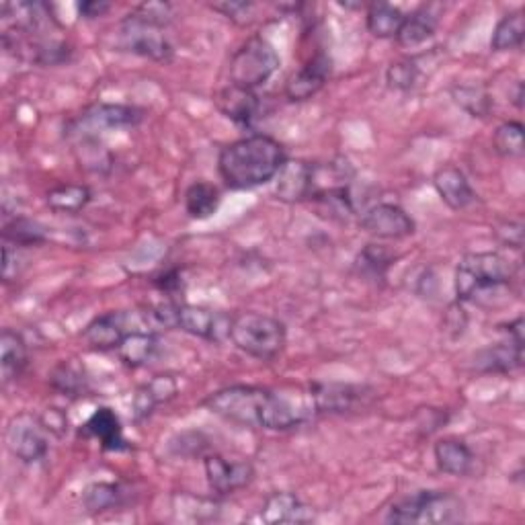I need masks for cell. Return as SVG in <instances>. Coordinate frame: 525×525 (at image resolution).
<instances>
[{
  "label": "cell",
  "mask_w": 525,
  "mask_h": 525,
  "mask_svg": "<svg viewBox=\"0 0 525 525\" xmlns=\"http://www.w3.org/2000/svg\"><path fill=\"white\" fill-rule=\"evenodd\" d=\"M206 407L218 417L255 429L288 431L314 415L310 394L286 396L259 386H230L208 396Z\"/></svg>",
  "instance_id": "obj_1"
},
{
  "label": "cell",
  "mask_w": 525,
  "mask_h": 525,
  "mask_svg": "<svg viewBox=\"0 0 525 525\" xmlns=\"http://www.w3.org/2000/svg\"><path fill=\"white\" fill-rule=\"evenodd\" d=\"M286 160V148L275 138L253 134L222 148L218 171L230 189H253L273 181Z\"/></svg>",
  "instance_id": "obj_2"
},
{
  "label": "cell",
  "mask_w": 525,
  "mask_h": 525,
  "mask_svg": "<svg viewBox=\"0 0 525 525\" xmlns=\"http://www.w3.org/2000/svg\"><path fill=\"white\" fill-rule=\"evenodd\" d=\"M517 267L499 253H470L456 267V296L460 302H470L487 292L509 288Z\"/></svg>",
  "instance_id": "obj_3"
},
{
  "label": "cell",
  "mask_w": 525,
  "mask_h": 525,
  "mask_svg": "<svg viewBox=\"0 0 525 525\" xmlns=\"http://www.w3.org/2000/svg\"><path fill=\"white\" fill-rule=\"evenodd\" d=\"M466 519L464 501L450 491H419L396 501L386 515L388 523H460Z\"/></svg>",
  "instance_id": "obj_4"
},
{
  "label": "cell",
  "mask_w": 525,
  "mask_h": 525,
  "mask_svg": "<svg viewBox=\"0 0 525 525\" xmlns=\"http://www.w3.org/2000/svg\"><path fill=\"white\" fill-rule=\"evenodd\" d=\"M230 341L242 351L255 359L271 361L286 347L288 331L281 320L259 314L247 312L234 316Z\"/></svg>",
  "instance_id": "obj_5"
},
{
  "label": "cell",
  "mask_w": 525,
  "mask_h": 525,
  "mask_svg": "<svg viewBox=\"0 0 525 525\" xmlns=\"http://www.w3.org/2000/svg\"><path fill=\"white\" fill-rule=\"evenodd\" d=\"M279 68V56L275 48L261 35H253L242 44L230 60L232 85L242 89H259Z\"/></svg>",
  "instance_id": "obj_6"
},
{
  "label": "cell",
  "mask_w": 525,
  "mask_h": 525,
  "mask_svg": "<svg viewBox=\"0 0 525 525\" xmlns=\"http://www.w3.org/2000/svg\"><path fill=\"white\" fill-rule=\"evenodd\" d=\"M119 48L154 62L173 60V46L165 35V25L144 17L140 11L121 21Z\"/></svg>",
  "instance_id": "obj_7"
},
{
  "label": "cell",
  "mask_w": 525,
  "mask_h": 525,
  "mask_svg": "<svg viewBox=\"0 0 525 525\" xmlns=\"http://www.w3.org/2000/svg\"><path fill=\"white\" fill-rule=\"evenodd\" d=\"M136 331H150L146 312H107L89 322L83 339L97 351H117L126 335Z\"/></svg>",
  "instance_id": "obj_8"
},
{
  "label": "cell",
  "mask_w": 525,
  "mask_h": 525,
  "mask_svg": "<svg viewBox=\"0 0 525 525\" xmlns=\"http://www.w3.org/2000/svg\"><path fill=\"white\" fill-rule=\"evenodd\" d=\"M48 429L44 427L42 419L33 417L29 413L15 415L5 431V441L9 452L25 464H33L44 460L50 450Z\"/></svg>",
  "instance_id": "obj_9"
},
{
  "label": "cell",
  "mask_w": 525,
  "mask_h": 525,
  "mask_svg": "<svg viewBox=\"0 0 525 525\" xmlns=\"http://www.w3.org/2000/svg\"><path fill=\"white\" fill-rule=\"evenodd\" d=\"M234 316L224 310H214L208 306L179 304L177 308V329L206 339L210 343H224L230 339Z\"/></svg>",
  "instance_id": "obj_10"
},
{
  "label": "cell",
  "mask_w": 525,
  "mask_h": 525,
  "mask_svg": "<svg viewBox=\"0 0 525 525\" xmlns=\"http://www.w3.org/2000/svg\"><path fill=\"white\" fill-rule=\"evenodd\" d=\"M361 230H366L368 234L376 238H386V240H398L407 238L415 234V220L402 210L400 206L394 204H378L370 208L359 220Z\"/></svg>",
  "instance_id": "obj_11"
},
{
  "label": "cell",
  "mask_w": 525,
  "mask_h": 525,
  "mask_svg": "<svg viewBox=\"0 0 525 525\" xmlns=\"http://www.w3.org/2000/svg\"><path fill=\"white\" fill-rule=\"evenodd\" d=\"M204 466L210 489L220 497L249 487L255 478V468L251 462H230L214 454L206 458Z\"/></svg>",
  "instance_id": "obj_12"
},
{
  "label": "cell",
  "mask_w": 525,
  "mask_h": 525,
  "mask_svg": "<svg viewBox=\"0 0 525 525\" xmlns=\"http://www.w3.org/2000/svg\"><path fill=\"white\" fill-rule=\"evenodd\" d=\"M142 121V111L130 105H95L83 117H80V136H91L99 130H117L134 128Z\"/></svg>",
  "instance_id": "obj_13"
},
{
  "label": "cell",
  "mask_w": 525,
  "mask_h": 525,
  "mask_svg": "<svg viewBox=\"0 0 525 525\" xmlns=\"http://www.w3.org/2000/svg\"><path fill=\"white\" fill-rule=\"evenodd\" d=\"M316 413H349L363 405L366 400V388L353 384H314L310 388Z\"/></svg>",
  "instance_id": "obj_14"
},
{
  "label": "cell",
  "mask_w": 525,
  "mask_h": 525,
  "mask_svg": "<svg viewBox=\"0 0 525 525\" xmlns=\"http://www.w3.org/2000/svg\"><path fill=\"white\" fill-rule=\"evenodd\" d=\"M329 76H331V58L320 52L314 58H310L296 74H292L286 85V97L290 101H308L327 85Z\"/></svg>",
  "instance_id": "obj_15"
},
{
  "label": "cell",
  "mask_w": 525,
  "mask_h": 525,
  "mask_svg": "<svg viewBox=\"0 0 525 525\" xmlns=\"http://www.w3.org/2000/svg\"><path fill=\"white\" fill-rule=\"evenodd\" d=\"M275 195L288 204L310 199L312 195V165L304 160H286L275 175Z\"/></svg>",
  "instance_id": "obj_16"
},
{
  "label": "cell",
  "mask_w": 525,
  "mask_h": 525,
  "mask_svg": "<svg viewBox=\"0 0 525 525\" xmlns=\"http://www.w3.org/2000/svg\"><path fill=\"white\" fill-rule=\"evenodd\" d=\"M433 187L443 204L452 210H466L476 201V193L466 175L454 165H446L435 171Z\"/></svg>",
  "instance_id": "obj_17"
},
{
  "label": "cell",
  "mask_w": 525,
  "mask_h": 525,
  "mask_svg": "<svg viewBox=\"0 0 525 525\" xmlns=\"http://www.w3.org/2000/svg\"><path fill=\"white\" fill-rule=\"evenodd\" d=\"M216 105L228 119L240 126H251L261 113L259 95L251 89H242L232 83L216 95Z\"/></svg>",
  "instance_id": "obj_18"
},
{
  "label": "cell",
  "mask_w": 525,
  "mask_h": 525,
  "mask_svg": "<svg viewBox=\"0 0 525 525\" xmlns=\"http://www.w3.org/2000/svg\"><path fill=\"white\" fill-rule=\"evenodd\" d=\"M314 519V511L304 505L294 493L277 491L269 495L259 511L263 523H308Z\"/></svg>",
  "instance_id": "obj_19"
},
{
  "label": "cell",
  "mask_w": 525,
  "mask_h": 525,
  "mask_svg": "<svg viewBox=\"0 0 525 525\" xmlns=\"http://www.w3.org/2000/svg\"><path fill=\"white\" fill-rule=\"evenodd\" d=\"M83 433L87 437L97 439L101 443V448L107 452H124L130 448L119 417L109 407L97 409L83 425Z\"/></svg>",
  "instance_id": "obj_20"
},
{
  "label": "cell",
  "mask_w": 525,
  "mask_h": 525,
  "mask_svg": "<svg viewBox=\"0 0 525 525\" xmlns=\"http://www.w3.org/2000/svg\"><path fill=\"white\" fill-rule=\"evenodd\" d=\"M521 361H523V343L507 339L505 343L480 351L474 357V368L484 374H491V372L505 374L519 368Z\"/></svg>",
  "instance_id": "obj_21"
},
{
  "label": "cell",
  "mask_w": 525,
  "mask_h": 525,
  "mask_svg": "<svg viewBox=\"0 0 525 525\" xmlns=\"http://www.w3.org/2000/svg\"><path fill=\"white\" fill-rule=\"evenodd\" d=\"M433 456L437 468L450 476H470L476 468L472 450L460 439H441L435 443Z\"/></svg>",
  "instance_id": "obj_22"
},
{
  "label": "cell",
  "mask_w": 525,
  "mask_h": 525,
  "mask_svg": "<svg viewBox=\"0 0 525 525\" xmlns=\"http://www.w3.org/2000/svg\"><path fill=\"white\" fill-rule=\"evenodd\" d=\"M27 343L25 339L11 331L5 329L0 335V374H3V384L15 382L27 368Z\"/></svg>",
  "instance_id": "obj_23"
},
{
  "label": "cell",
  "mask_w": 525,
  "mask_h": 525,
  "mask_svg": "<svg viewBox=\"0 0 525 525\" xmlns=\"http://www.w3.org/2000/svg\"><path fill=\"white\" fill-rule=\"evenodd\" d=\"M435 7H421L415 13L405 17V23H402L398 35H396V42L402 48H417L421 44H425L427 39H431L435 35L437 29V13L433 11Z\"/></svg>",
  "instance_id": "obj_24"
},
{
  "label": "cell",
  "mask_w": 525,
  "mask_h": 525,
  "mask_svg": "<svg viewBox=\"0 0 525 525\" xmlns=\"http://www.w3.org/2000/svg\"><path fill=\"white\" fill-rule=\"evenodd\" d=\"M158 337L156 333L150 331H136L126 335V339L121 341L117 347L119 359L126 363L130 368H142L146 363H150L156 353H158Z\"/></svg>",
  "instance_id": "obj_25"
},
{
  "label": "cell",
  "mask_w": 525,
  "mask_h": 525,
  "mask_svg": "<svg viewBox=\"0 0 525 525\" xmlns=\"http://www.w3.org/2000/svg\"><path fill=\"white\" fill-rule=\"evenodd\" d=\"M220 208V191L208 181H195L185 191V212L193 220H208Z\"/></svg>",
  "instance_id": "obj_26"
},
{
  "label": "cell",
  "mask_w": 525,
  "mask_h": 525,
  "mask_svg": "<svg viewBox=\"0 0 525 525\" xmlns=\"http://www.w3.org/2000/svg\"><path fill=\"white\" fill-rule=\"evenodd\" d=\"M525 39V17L523 11L507 13L495 27L491 37L493 52H509L519 50Z\"/></svg>",
  "instance_id": "obj_27"
},
{
  "label": "cell",
  "mask_w": 525,
  "mask_h": 525,
  "mask_svg": "<svg viewBox=\"0 0 525 525\" xmlns=\"http://www.w3.org/2000/svg\"><path fill=\"white\" fill-rule=\"evenodd\" d=\"M405 17L407 15L394 5L374 3L368 9V29L378 39H396Z\"/></svg>",
  "instance_id": "obj_28"
},
{
  "label": "cell",
  "mask_w": 525,
  "mask_h": 525,
  "mask_svg": "<svg viewBox=\"0 0 525 525\" xmlns=\"http://www.w3.org/2000/svg\"><path fill=\"white\" fill-rule=\"evenodd\" d=\"M48 206L60 214H78L91 201V189L85 185H60L48 191Z\"/></svg>",
  "instance_id": "obj_29"
},
{
  "label": "cell",
  "mask_w": 525,
  "mask_h": 525,
  "mask_svg": "<svg viewBox=\"0 0 525 525\" xmlns=\"http://www.w3.org/2000/svg\"><path fill=\"white\" fill-rule=\"evenodd\" d=\"M3 236H5V242H9V245H13L17 249L42 245V242H46V238H48L46 228L42 224L27 220V218H15L13 222L5 224Z\"/></svg>",
  "instance_id": "obj_30"
},
{
  "label": "cell",
  "mask_w": 525,
  "mask_h": 525,
  "mask_svg": "<svg viewBox=\"0 0 525 525\" xmlns=\"http://www.w3.org/2000/svg\"><path fill=\"white\" fill-rule=\"evenodd\" d=\"M121 501H124V491L113 482H95L83 495V505L89 513L111 511L119 507Z\"/></svg>",
  "instance_id": "obj_31"
},
{
  "label": "cell",
  "mask_w": 525,
  "mask_h": 525,
  "mask_svg": "<svg viewBox=\"0 0 525 525\" xmlns=\"http://www.w3.org/2000/svg\"><path fill=\"white\" fill-rule=\"evenodd\" d=\"M50 384L64 396H80L87 390L85 372L80 370L72 361H62L60 366L52 372Z\"/></svg>",
  "instance_id": "obj_32"
},
{
  "label": "cell",
  "mask_w": 525,
  "mask_h": 525,
  "mask_svg": "<svg viewBox=\"0 0 525 525\" xmlns=\"http://www.w3.org/2000/svg\"><path fill=\"white\" fill-rule=\"evenodd\" d=\"M493 146L495 152L505 158H521L525 150V142H523V126L519 121H505V124H501L495 130Z\"/></svg>",
  "instance_id": "obj_33"
},
{
  "label": "cell",
  "mask_w": 525,
  "mask_h": 525,
  "mask_svg": "<svg viewBox=\"0 0 525 525\" xmlns=\"http://www.w3.org/2000/svg\"><path fill=\"white\" fill-rule=\"evenodd\" d=\"M452 97L472 117H487L493 109L491 95L480 87H456L452 91Z\"/></svg>",
  "instance_id": "obj_34"
},
{
  "label": "cell",
  "mask_w": 525,
  "mask_h": 525,
  "mask_svg": "<svg viewBox=\"0 0 525 525\" xmlns=\"http://www.w3.org/2000/svg\"><path fill=\"white\" fill-rule=\"evenodd\" d=\"M357 265L361 267L363 273L372 275L374 279H378V277L382 279L386 275L388 267L392 265V257H390V253L384 247L368 245L366 249L361 251V255L357 259Z\"/></svg>",
  "instance_id": "obj_35"
},
{
  "label": "cell",
  "mask_w": 525,
  "mask_h": 525,
  "mask_svg": "<svg viewBox=\"0 0 525 525\" xmlns=\"http://www.w3.org/2000/svg\"><path fill=\"white\" fill-rule=\"evenodd\" d=\"M417 78H419V68L411 60L394 62L386 70V83L394 91H411L417 85Z\"/></svg>",
  "instance_id": "obj_36"
},
{
  "label": "cell",
  "mask_w": 525,
  "mask_h": 525,
  "mask_svg": "<svg viewBox=\"0 0 525 525\" xmlns=\"http://www.w3.org/2000/svg\"><path fill=\"white\" fill-rule=\"evenodd\" d=\"M212 9L224 13L228 19H232L238 25H245L253 21V11L257 7L253 3H216L212 5Z\"/></svg>",
  "instance_id": "obj_37"
},
{
  "label": "cell",
  "mask_w": 525,
  "mask_h": 525,
  "mask_svg": "<svg viewBox=\"0 0 525 525\" xmlns=\"http://www.w3.org/2000/svg\"><path fill=\"white\" fill-rule=\"evenodd\" d=\"M156 407H158L156 396L152 394V390L148 388V384L142 386V388L138 390L136 398H134V415H136V419L142 421V419L150 417Z\"/></svg>",
  "instance_id": "obj_38"
},
{
  "label": "cell",
  "mask_w": 525,
  "mask_h": 525,
  "mask_svg": "<svg viewBox=\"0 0 525 525\" xmlns=\"http://www.w3.org/2000/svg\"><path fill=\"white\" fill-rule=\"evenodd\" d=\"M497 234H499L503 245H507L511 249H521V245H523V226H521V222H505L497 230Z\"/></svg>",
  "instance_id": "obj_39"
},
{
  "label": "cell",
  "mask_w": 525,
  "mask_h": 525,
  "mask_svg": "<svg viewBox=\"0 0 525 525\" xmlns=\"http://www.w3.org/2000/svg\"><path fill=\"white\" fill-rule=\"evenodd\" d=\"M148 388H150L152 394L156 396L158 405H160V402H165V400H169V398H173V396L177 394V384H175V380H173L171 376H158V378H154V380L148 384Z\"/></svg>",
  "instance_id": "obj_40"
},
{
  "label": "cell",
  "mask_w": 525,
  "mask_h": 525,
  "mask_svg": "<svg viewBox=\"0 0 525 525\" xmlns=\"http://www.w3.org/2000/svg\"><path fill=\"white\" fill-rule=\"evenodd\" d=\"M181 284H183V279H181V273L177 269L163 271L154 277V286L165 294H177L181 290Z\"/></svg>",
  "instance_id": "obj_41"
},
{
  "label": "cell",
  "mask_w": 525,
  "mask_h": 525,
  "mask_svg": "<svg viewBox=\"0 0 525 525\" xmlns=\"http://www.w3.org/2000/svg\"><path fill=\"white\" fill-rule=\"evenodd\" d=\"M44 423V427L50 431V433H56V435H64L68 431V419L62 411L58 409H50L46 413V417H39Z\"/></svg>",
  "instance_id": "obj_42"
},
{
  "label": "cell",
  "mask_w": 525,
  "mask_h": 525,
  "mask_svg": "<svg viewBox=\"0 0 525 525\" xmlns=\"http://www.w3.org/2000/svg\"><path fill=\"white\" fill-rule=\"evenodd\" d=\"M111 9L109 3H103V0H87V3H80L78 11L85 19H97L103 17Z\"/></svg>",
  "instance_id": "obj_43"
}]
</instances>
